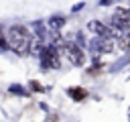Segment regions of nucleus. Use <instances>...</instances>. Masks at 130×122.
Masks as SVG:
<instances>
[{
    "mask_svg": "<svg viewBox=\"0 0 130 122\" xmlns=\"http://www.w3.org/2000/svg\"><path fill=\"white\" fill-rule=\"evenodd\" d=\"M30 43H32V37H30V33H28L26 26L16 24V26L8 28V33H6V45L16 55H26L30 51Z\"/></svg>",
    "mask_w": 130,
    "mask_h": 122,
    "instance_id": "f257e3e1",
    "label": "nucleus"
},
{
    "mask_svg": "<svg viewBox=\"0 0 130 122\" xmlns=\"http://www.w3.org/2000/svg\"><path fill=\"white\" fill-rule=\"evenodd\" d=\"M65 55L69 57V61H71L73 65H81V63L85 61V55H83L81 49L75 47V45H67V47H65Z\"/></svg>",
    "mask_w": 130,
    "mask_h": 122,
    "instance_id": "f03ea898",
    "label": "nucleus"
},
{
    "mask_svg": "<svg viewBox=\"0 0 130 122\" xmlns=\"http://www.w3.org/2000/svg\"><path fill=\"white\" fill-rule=\"evenodd\" d=\"M43 65L47 69H59V57L55 53V49H49L45 55H43Z\"/></svg>",
    "mask_w": 130,
    "mask_h": 122,
    "instance_id": "7ed1b4c3",
    "label": "nucleus"
},
{
    "mask_svg": "<svg viewBox=\"0 0 130 122\" xmlns=\"http://www.w3.org/2000/svg\"><path fill=\"white\" fill-rule=\"evenodd\" d=\"M71 96H75V98H83V96H85V94H83V92H81V89H75V92H73V89H71Z\"/></svg>",
    "mask_w": 130,
    "mask_h": 122,
    "instance_id": "20e7f679",
    "label": "nucleus"
},
{
    "mask_svg": "<svg viewBox=\"0 0 130 122\" xmlns=\"http://www.w3.org/2000/svg\"><path fill=\"white\" fill-rule=\"evenodd\" d=\"M4 45H6V35L0 33V47H4Z\"/></svg>",
    "mask_w": 130,
    "mask_h": 122,
    "instance_id": "39448f33",
    "label": "nucleus"
}]
</instances>
